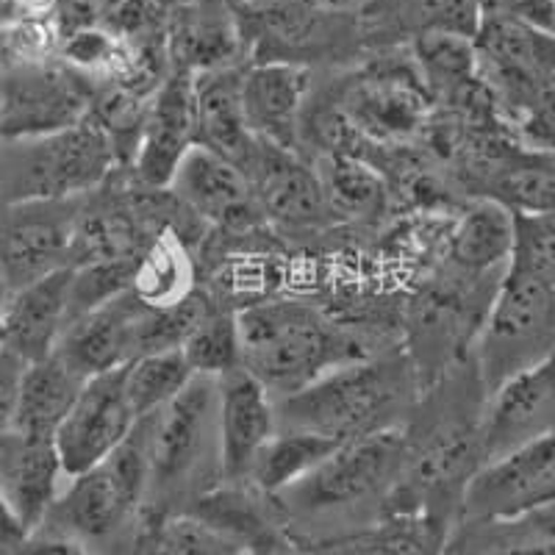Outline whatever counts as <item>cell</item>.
I'll return each mask as SVG.
<instances>
[{
  "instance_id": "obj_21",
  "label": "cell",
  "mask_w": 555,
  "mask_h": 555,
  "mask_svg": "<svg viewBox=\"0 0 555 555\" xmlns=\"http://www.w3.org/2000/svg\"><path fill=\"white\" fill-rule=\"evenodd\" d=\"M167 56L172 69L208 73V69L245 64L236 9L222 0H190L167 17Z\"/></svg>"
},
{
  "instance_id": "obj_30",
  "label": "cell",
  "mask_w": 555,
  "mask_h": 555,
  "mask_svg": "<svg viewBox=\"0 0 555 555\" xmlns=\"http://www.w3.org/2000/svg\"><path fill=\"white\" fill-rule=\"evenodd\" d=\"M339 442L328 436L309 434V430H286L275 428V434L253 455L247 475L242 480L259 489L261 494L275 498L286 486L309 475L322 459H328Z\"/></svg>"
},
{
  "instance_id": "obj_25",
  "label": "cell",
  "mask_w": 555,
  "mask_h": 555,
  "mask_svg": "<svg viewBox=\"0 0 555 555\" xmlns=\"http://www.w3.org/2000/svg\"><path fill=\"white\" fill-rule=\"evenodd\" d=\"M245 67L247 64L195 73L197 145L228 158L242 172H247L253 156L259 151V137H253L245 122V112H242Z\"/></svg>"
},
{
  "instance_id": "obj_10",
  "label": "cell",
  "mask_w": 555,
  "mask_h": 555,
  "mask_svg": "<svg viewBox=\"0 0 555 555\" xmlns=\"http://www.w3.org/2000/svg\"><path fill=\"white\" fill-rule=\"evenodd\" d=\"M234 9L250 64L284 62L314 69V64L345 62L364 51L359 20L320 12L304 0H240Z\"/></svg>"
},
{
  "instance_id": "obj_35",
  "label": "cell",
  "mask_w": 555,
  "mask_h": 555,
  "mask_svg": "<svg viewBox=\"0 0 555 555\" xmlns=\"http://www.w3.org/2000/svg\"><path fill=\"white\" fill-rule=\"evenodd\" d=\"M26 361L17 359L12 350L0 353V436L12 428L14 405H17V391L23 373H26Z\"/></svg>"
},
{
  "instance_id": "obj_34",
  "label": "cell",
  "mask_w": 555,
  "mask_h": 555,
  "mask_svg": "<svg viewBox=\"0 0 555 555\" xmlns=\"http://www.w3.org/2000/svg\"><path fill=\"white\" fill-rule=\"evenodd\" d=\"M480 17L512 20L537 31L555 34V0H480Z\"/></svg>"
},
{
  "instance_id": "obj_42",
  "label": "cell",
  "mask_w": 555,
  "mask_h": 555,
  "mask_svg": "<svg viewBox=\"0 0 555 555\" xmlns=\"http://www.w3.org/2000/svg\"><path fill=\"white\" fill-rule=\"evenodd\" d=\"M242 3H270V0H242Z\"/></svg>"
},
{
  "instance_id": "obj_1",
  "label": "cell",
  "mask_w": 555,
  "mask_h": 555,
  "mask_svg": "<svg viewBox=\"0 0 555 555\" xmlns=\"http://www.w3.org/2000/svg\"><path fill=\"white\" fill-rule=\"evenodd\" d=\"M486 391L473 356L420 391L403 425L405 459L384 517H428L453 530L469 480L486 464Z\"/></svg>"
},
{
  "instance_id": "obj_15",
  "label": "cell",
  "mask_w": 555,
  "mask_h": 555,
  "mask_svg": "<svg viewBox=\"0 0 555 555\" xmlns=\"http://www.w3.org/2000/svg\"><path fill=\"white\" fill-rule=\"evenodd\" d=\"M167 190L215 234H247L267 225L245 172L203 145L183 156Z\"/></svg>"
},
{
  "instance_id": "obj_18",
  "label": "cell",
  "mask_w": 555,
  "mask_h": 555,
  "mask_svg": "<svg viewBox=\"0 0 555 555\" xmlns=\"http://www.w3.org/2000/svg\"><path fill=\"white\" fill-rule=\"evenodd\" d=\"M555 434V353L505 380L486 400V461Z\"/></svg>"
},
{
  "instance_id": "obj_12",
  "label": "cell",
  "mask_w": 555,
  "mask_h": 555,
  "mask_svg": "<svg viewBox=\"0 0 555 555\" xmlns=\"http://www.w3.org/2000/svg\"><path fill=\"white\" fill-rule=\"evenodd\" d=\"M555 505V434L486 461L469 480L459 519H508Z\"/></svg>"
},
{
  "instance_id": "obj_14",
  "label": "cell",
  "mask_w": 555,
  "mask_h": 555,
  "mask_svg": "<svg viewBox=\"0 0 555 555\" xmlns=\"http://www.w3.org/2000/svg\"><path fill=\"white\" fill-rule=\"evenodd\" d=\"M133 425L137 414L126 398V366L89 378L53 439L64 475L76 478L95 467L126 442Z\"/></svg>"
},
{
  "instance_id": "obj_27",
  "label": "cell",
  "mask_w": 555,
  "mask_h": 555,
  "mask_svg": "<svg viewBox=\"0 0 555 555\" xmlns=\"http://www.w3.org/2000/svg\"><path fill=\"white\" fill-rule=\"evenodd\" d=\"M322 183L328 211L339 225H375L391 206V186L370 162L345 153L309 158Z\"/></svg>"
},
{
  "instance_id": "obj_31",
  "label": "cell",
  "mask_w": 555,
  "mask_h": 555,
  "mask_svg": "<svg viewBox=\"0 0 555 555\" xmlns=\"http://www.w3.org/2000/svg\"><path fill=\"white\" fill-rule=\"evenodd\" d=\"M192 378H195V370L183 350L139 356L131 364H126V398L139 420L170 403Z\"/></svg>"
},
{
  "instance_id": "obj_13",
  "label": "cell",
  "mask_w": 555,
  "mask_h": 555,
  "mask_svg": "<svg viewBox=\"0 0 555 555\" xmlns=\"http://www.w3.org/2000/svg\"><path fill=\"white\" fill-rule=\"evenodd\" d=\"M245 176L264 220L281 234H325L336 225L322 195L320 176L300 153L281 151L259 139V151Z\"/></svg>"
},
{
  "instance_id": "obj_8",
  "label": "cell",
  "mask_w": 555,
  "mask_h": 555,
  "mask_svg": "<svg viewBox=\"0 0 555 555\" xmlns=\"http://www.w3.org/2000/svg\"><path fill=\"white\" fill-rule=\"evenodd\" d=\"M117 167L112 142L92 120L44 137L0 139V203L76 201Z\"/></svg>"
},
{
  "instance_id": "obj_3",
  "label": "cell",
  "mask_w": 555,
  "mask_h": 555,
  "mask_svg": "<svg viewBox=\"0 0 555 555\" xmlns=\"http://www.w3.org/2000/svg\"><path fill=\"white\" fill-rule=\"evenodd\" d=\"M403 459V428L341 442L309 475L275 494L289 537L317 547L373 528L384 519Z\"/></svg>"
},
{
  "instance_id": "obj_7",
  "label": "cell",
  "mask_w": 555,
  "mask_h": 555,
  "mask_svg": "<svg viewBox=\"0 0 555 555\" xmlns=\"http://www.w3.org/2000/svg\"><path fill=\"white\" fill-rule=\"evenodd\" d=\"M503 275L505 270L473 275L439 261L409 292L403 309V350L423 389L467 359Z\"/></svg>"
},
{
  "instance_id": "obj_2",
  "label": "cell",
  "mask_w": 555,
  "mask_h": 555,
  "mask_svg": "<svg viewBox=\"0 0 555 555\" xmlns=\"http://www.w3.org/2000/svg\"><path fill=\"white\" fill-rule=\"evenodd\" d=\"M242 366L272 400L295 395L336 366L384 353L403 341L336 320L320 300L275 295L236 311Z\"/></svg>"
},
{
  "instance_id": "obj_17",
  "label": "cell",
  "mask_w": 555,
  "mask_h": 555,
  "mask_svg": "<svg viewBox=\"0 0 555 555\" xmlns=\"http://www.w3.org/2000/svg\"><path fill=\"white\" fill-rule=\"evenodd\" d=\"M314 81V69L300 64H247L242 73V112L253 137L304 156V117Z\"/></svg>"
},
{
  "instance_id": "obj_29",
  "label": "cell",
  "mask_w": 555,
  "mask_h": 555,
  "mask_svg": "<svg viewBox=\"0 0 555 555\" xmlns=\"http://www.w3.org/2000/svg\"><path fill=\"white\" fill-rule=\"evenodd\" d=\"M83 384L87 380L78 378L53 353L48 359L28 364L23 380H20L17 405H14L12 428L9 430L56 439L59 425L76 405Z\"/></svg>"
},
{
  "instance_id": "obj_24",
  "label": "cell",
  "mask_w": 555,
  "mask_h": 555,
  "mask_svg": "<svg viewBox=\"0 0 555 555\" xmlns=\"http://www.w3.org/2000/svg\"><path fill=\"white\" fill-rule=\"evenodd\" d=\"M62 459L53 439L7 430L0 436V492L28 533L42 525L59 498Z\"/></svg>"
},
{
  "instance_id": "obj_19",
  "label": "cell",
  "mask_w": 555,
  "mask_h": 555,
  "mask_svg": "<svg viewBox=\"0 0 555 555\" xmlns=\"http://www.w3.org/2000/svg\"><path fill=\"white\" fill-rule=\"evenodd\" d=\"M142 309L145 304L131 289L114 295L106 304L69 320L53 356L83 380L131 364L133 322Z\"/></svg>"
},
{
  "instance_id": "obj_28",
  "label": "cell",
  "mask_w": 555,
  "mask_h": 555,
  "mask_svg": "<svg viewBox=\"0 0 555 555\" xmlns=\"http://www.w3.org/2000/svg\"><path fill=\"white\" fill-rule=\"evenodd\" d=\"M201 286L197 250L176 228L158 231L133 267L131 292L147 309H172Z\"/></svg>"
},
{
  "instance_id": "obj_36",
  "label": "cell",
  "mask_w": 555,
  "mask_h": 555,
  "mask_svg": "<svg viewBox=\"0 0 555 555\" xmlns=\"http://www.w3.org/2000/svg\"><path fill=\"white\" fill-rule=\"evenodd\" d=\"M26 525L20 522L17 514L12 512V505L7 503L3 492H0V555H17L23 544L28 542Z\"/></svg>"
},
{
  "instance_id": "obj_6",
  "label": "cell",
  "mask_w": 555,
  "mask_h": 555,
  "mask_svg": "<svg viewBox=\"0 0 555 555\" xmlns=\"http://www.w3.org/2000/svg\"><path fill=\"white\" fill-rule=\"evenodd\" d=\"M145 434L137 420L120 448L69 478L34 533L69 539L95 555H126L145 514Z\"/></svg>"
},
{
  "instance_id": "obj_40",
  "label": "cell",
  "mask_w": 555,
  "mask_h": 555,
  "mask_svg": "<svg viewBox=\"0 0 555 555\" xmlns=\"http://www.w3.org/2000/svg\"><path fill=\"white\" fill-rule=\"evenodd\" d=\"M14 7L20 9L28 17H37V14H48L53 7V0H12Z\"/></svg>"
},
{
  "instance_id": "obj_38",
  "label": "cell",
  "mask_w": 555,
  "mask_h": 555,
  "mask_svg": "<svg viewBox=\"0 0 555 555\" xmlns=\"http://www.w3.org/2000/svg\"><path fill=\"white\" fill-rule=\"evenodd\" d=\"M309 7L320 9V12H328V14H345V17H356L361 12L366 0H304Z\"/></svg>"
},
{
  "instance_id": "obj_39",
  "label": "cell",
  "mask_w": 555,
  "mask_h": 555,
  "mask_svg": "<svg viewBox=\"0 0 555 555\" xmlns=\"http://www.w3.org/2000/svg\"><path fill=\"white\" fill-rule=\"evenodd\" d=\"M12 26H0V64H7V67H12V64L17 62L12 42Z\"/></svg>"
},
{
  "instance_id": "obj_9",
  "label": "cell",
  "mask_w": 555,
  "mask_h": 555,
  "mask_svg": "<svg viewBox=\"0 0 555 555\" xmlns=\"http://www.w3.org/2000/svg\"><path fill=\"white\" fill-rule=\"evenodd\" d=\"M555 353V289L505 270L492 309L469 350L486 391Z\"/></svg>"
},
{
  "instance_id": "obj_23",
  "label": "cell",
  "mask_w": 555,
  "mask_h": 555,
  "mask_svg": "<svg viewBox=\"0 0 555 555\" xmlns=\"http://www.w3.org/2000/svg\"><path fill=\"white\" fill-rule=\"evenodd\" d=\"M76 267L48 272L34 284L14 292L3 306V341L26 364L53 353L69 322V292Z\"/></svg>"
},
{
  "instance_id": "obj_33",
  "label": "cell",
  "mask_w": 555,
  "mask_h": 555,
  "mask_svg": "<svg viewBox=\"0 0 555 555\" xmlns=\"http://www.w3.org/2000/svg\"><path fill=\"white\" fill-rule=\"evenodd\" d=\"M508 270L555 289V211L514 215V247Z\"/></svg>"
},
{
  "instance_id": "obj_11",
  "label": "cell",
  "mask_w": 555,
  "mask_h": 555,
  "mask_svg": "<svg viewBox=\"0 0 555 555\" xmlns=\"http://www.w3.org/2000/svg\"><path fill=\"white\" fill-rule=\"evenodd\" d=\"M95 83L59 59L17 62L0 73V139L56 133L87 120Z\"/></svg>"
},
{
  "instance_id": "obj_5",
  "label": "cell",
  "mask_w": 555,
  "mask_h": 555,
  "mask_svg": "<svg viewBox=\"0 0 555 555\" xmlns=\"http://www.w3.org/2000/svg\"><path fill=\"white\" fill-rule=\"evenodd\" d=\"M145 434L151 514H183L192 500L222 483L217 378L195 375L176 398L139 416Z\"/></svg>"
},
{
  "instance_id": "obj_20",
  "label": "cell",
  "mask_w": 555,
  "mask_h": 555,
  "mask_svg": "<svg viewBox=\"0 0 555 555\" xmlns=\"http://www.w3.org/2000/svg\"><path fill=\"white\" fill-rule=\"evenodd\" d=\"M356 20L364 51H395L436 31L475 37L480 0H366Z\"/></svg>"
},
{
  "instance_id": "obj_16",
  "label": "cell",
  "mask_w": 555,
  "mask_h": 555,
  "mask_svg": "<svg viewBox=\"0 0 555 555\" xmlns=\"http://www.w3.org/2000/svg\"><path fill=\"white\" fill-rule=\"evenodd\" d=\"M197 145L195 73L170 69L153 92L133 158V176L153 190H167L183 156Z\"/></svg>"
},
{
  "instance_id": "obj_37",
  "label": "cell",
  "mask_w": 555,
  "mask_h": 555,
  "mask_svg": "<svg viewBox=\"0 0 555 555\" xmlns=\"http://www.w3.org/2000/svg\"><path fill=\"white\" fill-rule=\"evenodd\" d=\"M17 555H95V553H89L87 547L69 542V539L48 537V533H31Z\"/></svg>"
},
{
  "instance_id": "obj_22",
  "label": "cell",
  "mask_w": 555,
  "mask_h": 555,
  "mask_svg": "<svg viewBox=\"0 0 555 555\" xmlns=\"http://www.w3.org/2000/svg\"><path fill=\"white\" fill-rule=\"evenodd\" d=\"M222 480H242L253 455L275 434V400L245 366L217 375Z\"/></svg>"
},
{
  "instance_id": "obj_32",
  "label": "cell",
  "mask_w": 555,
  "mask_h": 555,
  "mask_svg": "<svg viewBox=\"0 0 555 555\" xmlns=\"http://www.w3.org/2000/svg\"><path fill=\"white\" fill-rule=\"evenodd\" d=\"M183 356L195 370V375H217L242 364L240 328H236V311L211 306L206 317L195 325L190 339L183 341Z\"/></svg>"
},
{
  "instance_id": "obj_4",
  "label": "cell",
  "mask_w": 555,
  "mask_h": 555,
  "mask_svg": "<svg viewBox=\"0 0 555 555\" xmlns=\"http://www.w3.org/2000/svg\"><path fill=\"white\" fill-rule=\"evenodd\" d=\"M420 378L403 345L336 366L295 395L275 400V428L309 430L334 442L403 428L420 400Z\"/></svg>"
},
{
  "instance_id": "obj_26",
  "label": "cell",
  "mask_w": 555,
  "mask_h": 555,
  "mask_svg": "<svg viewBox=\"0 0 555 555\" xmlns=\"http://www.w3.org/2000/svg\"><path fill=\"white\" fill-rule=\"evenodd\" d=\"M514 247V211L486 197H473L455 211L442 261L461 272L508 270Z\"/></svg>"
},
{
  "instance_id": "obj_41",
  "label": "cell",
  "mask_w": 555,
  "mask_h": 555,
  "mask_svg": "<svg viewBox=\"0 0 555 555\" xmlns=\"http://www.w3.org/2000/svg\"><path fill=\"white\" fill-rule=\"evenodd\" d=\"M7 350V341H3V306H0V353Z\"/></svg>"
}]
</instances>
